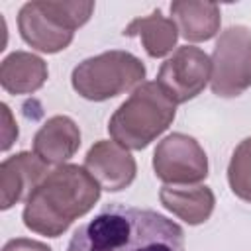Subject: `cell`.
<instances>
[{
	"label": "cell",
	"mask_w": 251,
	"mask_h": 251,
	"mask_svg": "<svg viewBox=\"0 0 251 251\" xmlns=\"http://www.w3.org/2000/svg\"><path fill=\"white\" fill-rule=\"evenodd\" d=\"M67 251H186L178 224L147 208L104 206L78 226Z\"/></svg>",
	"instance_id": "cell-1"
},
{
	"label": "cell",
	"mask_w": 251,
	"mask_h": 251,
	"mask_svg": "<svg viewBox=\"0 0 251 251\" xmlns=\"http://www.w3.org/2000/svg\"><path fill=\"white\" fill-rule=\"evenodd\" d=\"M100 198V184L78 165H59L27 196L24 224L27 229L59 237L69 226L90 212Z\"/></svg>",
	"instance_id": "cell-2"
},
{
	"label": "cell",
	"mask_w": 251,
	"mask_h": 251,
	"mask_svg": "<svg viewBox=\"0 0 251 251\" xmlns=\"http://www.w3.org/2000/svg\"><path fill=\"white\" fill-rule=\"evenodd\" d=\"M176 104L153 82L139 84L126 102L114 112L108 131L126 149H145L175 120Z\"/></svg>",
	"instance_id": "cell-3"
},
{
	"label": "cell",
	"mask_w": 251,
	"mask_h": 251,
	"mask_svg": "<svg viewBox=\"0 0 251 251\" xmlns=\"http://www.w3.org/2000/svg\"><path fill=\"white\" fill-rule=\"evenodd\" d=\"M145 67L143 63L127 51H106L96 57H88L73 69L71 82L73 88L86 100L102 102L135 90L143 84Z\"/></svg>",
	"instance_id": "cell-4"
},
{
	"label": "cell",
	"mask_w": 251,
	"mask_h": 251,
	"mask_svg": "<svg viewBox=\"0 0 251 251\" xmlns=\"http://www.w3.org/2000/svg\"><path fill=\"white\" fill-rule=\"evenodd\" d=\"M210 86L216 96L233 98L251 86V29L231 25L216 41Z\"/></svg>",
	"instance_id": "cell-5"
},
{
	"label": "cell",
	"mask_w": 251,
	"mask_h": 251,
	"mask_svg": "<svg viewBox=\"0 0 251 251\" xmlns=\"http://www.w3.org/2000/svg\"><path fill=\"white\" fill-rule=\"evenodd\" d=\"M153 171L165 184H194L208 176V157L186 133H171L153 153Z\"/></svg>",
	"instance_id": "cell-6"
},
{
	"label": "cell",
	"mask_w": 251,
	"mask_h": 251,
	"mask_svg": "<svg viewBox=\"0 0 251 251\" xmlns=\"http://www.w3.org/2000/svg\"><path fill=\"white\" fill-rule=\"evenodd\" d=\"M210 76V57L194 45H182L161 65L157 84L175 104H182L198 96L208 84Z\"/></svg>",
	"instance_id": "cell-7"
},
{
	"label": "cell",
	"mask_w": 251,
	"mask_h": 251,
	"mask_svg": "<svg viewBox=\"0 0 251 251\" xmlns=\"http://www.w3.org/2000/svg\"><path fill=\"white\" fill-rule=\"evenodd\" d=\"M84 169L92 175L100 188L110 192L127 188L137 173L135 159L131 157V153L114 139L96 141L84 157Z\"/></svg>",
	"instance_id": "cell-8"
},
{
	"label": "cell",
	"mask_w": 251,
	"mask_h": 251,
	"mask_svg": "<svg viewBox=\"0 0 251 251\" xmlns=\"http://www.w3.org/2000/svg\"><path fill=\"white\" fill-rule=\"evenodd\" d=\"M47 167L35 153L27 151L4 159L0 165V208L8 210L20 200H27L49 175Z\"/></svg>",
	"instance_id": "cell-9"
},
{
	"label": "cell",
	"mask_w": 251,
	"mask_h": 251,
	"mask_svg": "<svg viewBox=\"0 0 251 251\" xmlns=\"http://www.w3.org/2000/svg\"><path fill=\"white\" fill-rule=\"evenodd\" d=\"M80 147L78 126L69 116L49 118L33 137V153L45 165H65Z\"/></svg>",
	"instance_id": "cell-10"
},
{
	"label": "cell",
	"mask_w": 251,
	"mask_h": 251,
	"mask_svg": "<svg viewBox=\"0 0 251 251\" xmlns=\"http://www.w3.org/2000/svg\"><path fill=\"white\" fill-rule=\"evenodd\" d=\"M18 29L22 39L41 53H57L71 45L73 31L57 25L41 8L39 2H27L18 14Z\"/></svg>",
	"instance_id": "cell-11"
},
{
	"label": "cell",
	"mask_w": 251,
	"mask_h": 251,
	"mask_svg": "<svg viewBox=\"0 0 251 251\" xmlns=\"http://www.w3.org/2000/svg\"><path fill=\"white\" fill-rule=\"evenodd\" d=\"M161 204L188 226L204 224L214 212V192L208 186L165 184L159 190Z\"/></svg>",
	"instance_id": "cell-12"
},
{
	"label": "cell",
	"mask_w": 251,
	"mask_h": 251,
	"mask_svg": "<svg viewBox=\"0 0 251 251\" xmlns=\"http://www.w3.org/2000/svg\"><path fill=\"white\" fill-rule=\"evenodd\" d=\"M173 22L186 41H208L220 29V6L202 0H175L171 4Z\"/></svg>",
	"instance_id": "cell-13"
},
{
	"label": "cell",
	"mask_w": 251,
	"mask_h": 251,
	"mask_svg": "<svg viewBox=\"0 0 251 251\" xmlns=\"http://www.w3.org/2000/svg\"><path fill=\"white\" fill-rule=\"evenodd\" d=\"M47 80V63L27 51L10 53L0 65V84L10 94H31Z\"/></svg>",
	"instance_id": "cell-14"
},
{
	"label": "cell",
	"mask_w": 251,
	"mask_h": 251,
	"mask_svg": "<svg viewBox=\"0 0 251 251\" xmlns=\"http://www.w3.org/2000/svg\"><path fill=\"white\" fill-rule=\"evenodd\" d=\"M126 37H139L149 57H165L173 51L178 39V27L173 18H165L161 10L151 12L149 16L131 20L124 31Z\"/></svg>",
	"instance_id": "cell-15"
},
{
	"label": "cell",
	"mask_w": 251,
	"mask_h": 251,
	"mask_svg": "<svg viewBox=\"0 0 251 251\" xmlns=\"http://www.w3.org/2000/svg\"><path fill=\"white\" fill-rule=\"evenodd\" d=\"M227 182L237 198L251 202V137L233 149L227 165Z\"/></svg>",
	"instance_id": "cell-16"
},
{
	"label": "cell",
	"mask_w": 251,
	"mask_h": 251,
	"mask_svg": "<svg viewBox=\"0 0 251 251\" xmlns=\"http://www.w3.org/2000/svg\"><path fill=\"white\" fill-rule=\"evenodd\" d=\"M39 8L63 29H69L75 33L80 25L88 22V18L94 12V2H55V0H37Z\"/></svg>",
	"instance_id": "cell-17"
},
{
	"label": "cell",
	"mask_w": 251,
	"mask_h": 251,
	"mask_svg": "<svg viewBox=\"0 0 251 251\" xmlns=\"http://www.w3.org/2000/svg\"><path fill=\"white\" fill-rule=\"evenodd\" d=\"M2 108V120H4V129H2V151L10 149V145L14 143V139L18 137V126L16 122L12 120V114H10V108L6 104L0 106Z\"/></svg>",
	"instance_id": "cell-18"
},
{
	"label": "cell",
	"mask_w": 251,
	"mask_h": 251,
	"mask_svg": "<svg viewBox=\"0 0 251 251\" xmlns=\"http://www.w3.org/2000/svg\"><path fill=\"white\" fill-rule=\"evenodd\" d=\"M2 251H51V247L41 243V241H35V239L16 237V239H10L2 247Z\"/></svg>",
	"instance_id": "cell-19"
}]
</instances>
